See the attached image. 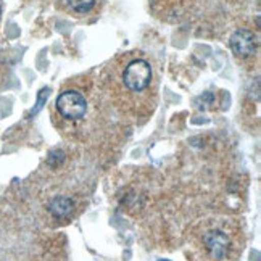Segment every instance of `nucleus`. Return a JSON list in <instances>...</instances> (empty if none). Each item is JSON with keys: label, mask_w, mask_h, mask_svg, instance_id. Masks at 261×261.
<instances>
[{"label": "nucleus", "mask_w": 261, "mask_h": 261, "mask_svg": "<svg viewBox=\"0 0 261 261\" xmlns=\"http://www.w3.org/2000/svg\"><path fill=\"white\" fill-rule=\"evenodd\" d=\"M152 76L153 74H152V66H150V63L142 58H136V60H130L126 65V68L123 69L121 79L127 90L139 94L150 87Z\"/></svg>", "instance_id": "1"}, {"label": "nucleus", "mask_w": 261, "mask_h": 261, "mask_svg": "<svg viewBox=\"0 0 261 261\" xmlns=\"http://www.w3.org/2000/svg\"><path fill=\"white\" fill-rule=\"evenodd\" d=\"M57 108L63 118L79 119L87 112V102L86 97L77 90H65L57 98Z\"/></svg>", "instance_id": "2"}, {"label": "nucleus", "mask_w": 261, "mask_h": 261, "mask_svg": "<svg viewBox=\"0 0 261 261\" xmlns=\"http://www.w3.org/2000/svg\"><path fill=\"white\" fill-rule=\"evenodd\" d=\"M230 48L237 57H248L255 52V34L252 31H247V29H239L230 37Z\"/></svg>", "instance_id": "3"}, {"label": "nucleus", "mask_w": 261, "mask_h": 261, "mask_svg": "<svg viewBox=\"0 0 261 261\" xmlns=\"http://www.w3.org/2000/svg\"><path fill=\"white\" fill-rule=\"evenodd\" d=\"M208 250L215 258H223L227 248V237L223 232H212L205 239Z\"/></svg>", "instance_id": "4"}, {"label": "nucleus", "mask_w": 261, "mask_h": 261, "mask_svg": "<svg viewBox=\"0 0 261 261\" xmlns=\"http://www.w3.org/2000/svg\"><path fill=\"white\" fill-rule=\"evenodd\" d=\"M73 200L68 197H55L48 205V212L55 218H66L73 212Z\"/></svg>", "instance_id": "5"}, {"label": "nucleus", "mask_w": 261, "mask_h": 261, "mask_svg": "<svg viewBox=\"0 0 261 261\" xmlns=\"http://www.w3.org/2000/svg\"><path fill=\"white\" fill-rule=\"evenodd\" d=\"M66 4L76 13H87L94 8L95 0H66Z\"/></svg>", "instance_id": "6"}, {"label": "nucleus", "mask_w": 261, "mask_h": 261, "mask_svg": "<svg viewBox=\"0 0 261 261\" xmlns=\"http://www.w3.org/2000/svg\"><path fill=\"white\" fill-rule=\"evenodd\" d=\"M158 261H169V259H158Z\"/></svg>", "instance_id": "7"}, {"label": "nucleus", "mask_w": 261, "mask_h": 261, "mask_svg": "<svg viewBox=\"0 0 261 261\" xmlns=\"http://www.w3.org/2000/svg\"><path fill=\"white\" fill-rule=\"evenodd\" d=\"M0 13H2V8H0Z\"/></svg>", "instance_id": "8"}]
</instances>
